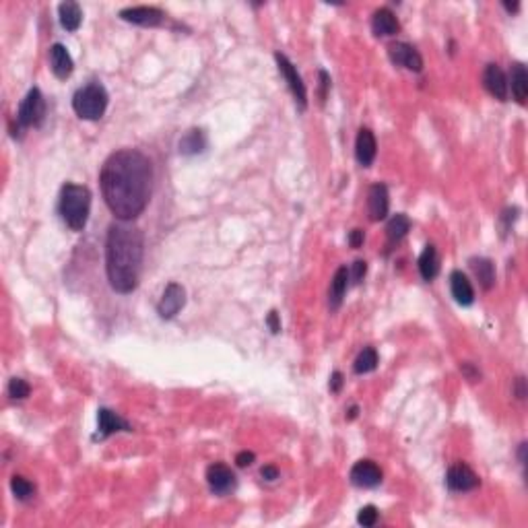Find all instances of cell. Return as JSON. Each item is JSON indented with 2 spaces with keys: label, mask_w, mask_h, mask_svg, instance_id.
I'll list each match as a JSON object with an SVG mask.
<instances>
[{
  "label": "cell",
  "mask_w": 528,
  "mask_h": 528,
  "mask_svg": "<svg viewBox=\"0 0 528 528\" xmlns=\"http://www.w3.org/2000/svg\"><path fill=\"white\" fill-rule=\"evenodd\" d=\"M46 118V102L40 89H31L19 106L17 124L19 128H35Z\"/></svg>",
  "instance_id": "cell-5"
},
{
  "label": "cell",
  "mask_w": 528,
  "mask_h": 528,
  "mask_svg": "<svg viewBox=\"0 0 528 528\" xmlns=\"http://www.w3.org/2000/svg\"><path fill=\"white\" fill-rule=\"evenodd\" d=\"M29 392H31V388H29V384H27L23 378H13V380L8 382V397H10V399L23 401V399L29 397Z\"/></svg>",
  "instance_id": "cell-29"
},
{
  "label": "cell",
  "mask_w": 528,
  "mask_h": 528,
  "mask_svg": "<svg viewBox=\"0 0 528 528\" xmlns=\"http://www.w3.org/2000/svg\"><path fill=\"white\" fill-rule=\"evenodd\" d=\"M483 85L485 89L499 102H506L508 99V79L504 74V70L497 66V64H487L485 66V72H483Z\"/></svg>",
  "instance_id": "cell-14"
},
{
  "label": "cell",
  "mask_w": 528,
  "mask_h": 528,
  "mask_svg": "<svg viewBox=\"0 0 528 528\" xmlns=\"http://www.w3.org/2000/svg\"><path fill=\"white\" fill-rule=\"evenodd\" d=\"M349 477H351V483L355 487H363V489H371L382 483V470L374 461L355 463Z\"/></svg>",
  "instance_id": "cell-10"
},
{
  "label": "cell",
  "mask_w": 528,
  "mask_h": 528,
  "mask_svg": "<svg viewBox=\"0 0 528 528\" xmlns=\"http://www.w3.org/2000/svg\"><path fill=\"white\" fill-rule=\"evenodd\" d=\"M347 417H349V419H355V417H357V407H351V409H349V415H347Z\"/></svg>",
  "instance_id": "cell-42"
},
{
  "label": "cell",
  "mask_w": 528,
  "mask_h": 528,
  "mask_svg": "<svg viewBox=\"0 0 528 528\" xmlns=\"http://www.w3.org/2000/svg\"><path fill=\"white\" fill-rule=\"evenodd\" d=\"M347 287H349V271L347 266H341L335 277H333V283H330V291H328V305L330 310H339L343 299H345V294H347Z\"/></svg>",
  "instance_id": "cell-19"
},
{
  "label": "cell",
  "mask_w": 528,
  "mask_h": 528,
  "mask_svg": "<svg viewBox=\"0 0 528 528\" xmlns=\"http://www.w3.org/2000/svg\"><path fill=\"white\" fill-rule=\"evenodd\" d=\"M450 291L461 305H470L474 301V289H472L470 281L467 279V275L461 273V271H454L450 275Z\"/></svg>",
  "instance_id": "cell-18"
},
{
  "label": "cell",
  "mask_w": 528,
  "mask_h": 528,
  "mask_svg": "<svg viewBox=\"0 0 528 528\" xmlns=\"http://www.w3.org/2000/svg\"><path fill=\"white\" fill-rule=\"evenodd\" d=\"M470 269L474 273V277L479 279V285L489 291L495 285V269L493 262L487 258H470Z\"/></svg>",
  "instance_id": "cell-24"
},
{
  "label": "cell",
  "mask_w": 528,
  "mask_h": 528,
  "mask_svg": "<svg viewBox=\"0 0 528 528\" xmlns=\"http://www.w3.org/2000/svg\"><path fill=\"white\" fill-rule=\"evenodd\" d=\"M10 489H13L15 497L21 499V502L31 499L33 493H35V485H33L31 481H27L25 477H19V474H15V477L10 479Z\"/></svg>",
  "instance_id": "cell-28"
},
{
  "label": "cell",
  "mask_w": 528,
  "mask_h": 528,
  "mask_svg": "<svg viewBox=\"0 0 528 528\" xmlns=\"http://www.w3.org/2000/svg\"><path fill=\"white\" fill-rule=\"evenodd\" d=\"M108 108V91L99 83L85 85L72 97V110L83 120H99Z\"/></svg>",
  "instance_id": "cell-4"
},
{
  "label": "cell",
  "mask_w": 528,
  "mask_h": 528,
  "mask_svg": "<svg viewBox=\"0 0 528 528\" xmlns=\"http://www.w3.org/2000/svg\"><path fill=\"white\" fill-rule=\"evenodd\" d=\"M275 60H277L279 72L283 74V79L287 81V87H289L291 93H294L295 102L299 104V110H305V106H307V93H305V85H303V81H301L297 68L291 64V60L287 58L285 54H281V52L275 54Z\"/></svg>",
  "instance_id": "cell-6"
},
{
  "label": "cell",
  "mask_w": 528,
  "mask_h": 528,
  "mask_svg": "<svg viewBox=\"0 0 528 528\" xmlns=\"http://www.w3.org/2000/svg\"><path fill=\"white\" fill-rule=\"evenodd\" d=\"M446 483L452 491H470V489H477L479 487V477L477 472L470 469L469 465L465 463H456L448 469V474H446Z\"/></svg>",
  "instance_id": "cell-8"
},
{
  "label": "cell",
  "mask_w": 528,
  "mask_h": 528,
  "mask_svg": "<svg viewBox=\"0 0 528 528\" xmlns=\"http://www.w3.org/2000/svg\"><path fill=\"white\" fill-rule=\"evenodd\" d=\"M388 56L390 60L397 64V66H405V68H409L413 72H421V68H423V58H421V54L409 46V44H405V42H394V44H390L388 46Z\"/></svg>",
  "instance_id": "cell-12"
},
{
  "label": "cell",
  "mask_w": 528,
  "mask_h": 528,
  "mask_svg": "<svg viewBox=\"0 0 528 528\" xmlns=\"http://www.w3.org/2000/svg\"><path fill=\"white\" fill-rule=\"evenodd\" d=\"M179 153L186 155V157H192V155H198L205 151L207 147V136L200 128H192L188 130L182 138H179Z\"/></svg>",
  "instance_id": "cell-20"
},
{
  "label": "cell",
  "mask_w": 528,
  "mask_h": 528,
  "mask_svg": "<svg viewBox=\"0 0 528 528\" xmlns=\"http://www.w3.org/2000/svg\"><path fill=\"white\" fill-rule=\"evenodd\" d=\"M186 305V289L177 283H170L166 287V291L161 295L159 303H157V314L163 318V320H170L174 318L177 312Z\"/></svg>",
  "instance_id": "cell-7"
},
{
  "label": "cell",
  "mask_w": 528,
  "mask_h": 528,
  "mask_svg": "<svg viewBox=\"0 0 528 528\" xmlns=\"http://www.w3.org/2000/svg\"><path fill=\"white\" fill-rule=\"evenodd\" d=\"M371 29H374V33L380 38H390V35H397L399 33V29H401V23H399V19L394 17V13L390 10V8H380V10H376L374 13V17H371Z\"/></svg>",
  "instance_id": "cell-16"
},
{
  "label": "cell",
  "mask_w": 528,
  "mask_h": 528,
  "mask_svg": "<svg viewBox=\"0 0 528 528\" xmlns=\"http://www.w3.org/2000/svg\"><path fill=\"white\" fill-rule=\"evenodd\" d=\"M504 8H506L508 13H518L520 4H518V2H504Z\"/></svg>",
  "instance_id": "cell-40"
},
{
  "label": "cell",
  "mask_w": 528,
  "mask_h": 528,
  "mask_svg": "<svg viewBox=\"0 0 528 528\" xmlns=\"http://www.w3.org/2000/svg\"><path fill=\"white\" fill-rule=\"evenodd\" d=\"M207 481L213 493L217 495H225L235 489V474L234 470L221 463H215L207 469Z\"/></svg>",
  "instance_id": "cell-11"
},
{
  "label": "cell",
  "mask_w": 528,
  "mask_h": 528,
  "mask_svg": "<svg viewBox=\"0 0 528 528\" xmlns=\"http://www.w3.org/2000/svg\"><path fill=\"white\" fill-rule=\"evenodd\" d=\"M363 232L361 230H353L351 235H349V243H351V248H359L361 243H363Z\"/></svg>",
  "instance_id": "cell-38"
},
{
  "label": "cell",
  "mask_w": 528,
  "mask_h": 528,
  "mask_svg": "<svg viewBox=\"0 0 528 528\" xmlns=\"http://www.w3.org/2000/svg\"><path fill=\"white\" fill-rule=\"evenodd\" d=\"M390 209V198H388V188L384 184H374L367 194V213L371 221H382L386 219Z\"/></svg>",
  "instance_id": "cell-13"
},
{
  "label": "cell",
  "mask_w": 528,
  "mask_h": 528,
  "mask_svg": "<svg viewBox=\"0 0 528 528\" xmlns=\"http://www.w3.org/2000/svg\"><path fill=\"white\" fill-rule=\"evenodd\" d=\"M50 66H52V72L58 77L60 81H64V79H68L72 74L74 64H72V58H70L68 50L62 44H54L50 48Z\"/></svg>",
  "instance_id": "cell-17"
},
{
  "label": "cell",
  "mask_w": 528,
  "mask_h": 528,
  "mask_svg": "<svg viewBox=\"0 0 528 528\" xmlns=\"http://www.w3.org/2000/svg\"><path fill=\"white\" fill-rule=\"evenodd\" d=\"M60 215L72 232H83L91 211V190L81 184H64L60 192Z\"/></svg>",
  "instance_id": "cell-3"
},
{
  "label": "cell",
  "mask_w": 528,
  "mask_h": 528,
  "mask_svg": "<svg viewBox=\"0 0 528 528\" xmlns=\"http://www.w3.org/2000/svg\"><path fill=\"white\" fill-rule=\"evenodd\" d=\"M510 81H512V95H514V99H516L520 106H525V104H527V97H528L527 66H525V64H520V62L512 64Z\"/></svg>",
  "instance_id": "cell-22"
},
{
  "label": "cell",
  "mask_w": 528,
  "mask_h": 528,
  "mask_svg": "<svg viewBox=\"0 0 528 528\" xmlns=\"http://www.w3.org/2000/svg\"><path fill=\"white\" fill-rule=\"evenodd\" d=\"M97 421H99V435L102 438H108L116 431H130V425L110 409H99Z\"/></svg>",
  "instance_id": "cell-23"
},
{
  "label": "cell",
  "mask_w": 528,
  "mask_h": 528,
  "mask_svg": "<svg viewBox=\"0 0 528 528\" xmlns=\"http://www.w3.org/2000/svg\"><path fill=\"white\" fill-rule=\"evenodd\" d=\"M120 19L134 25H143V27H157L163 23L166 15L155 6H132V8L120 10Z\"/></svg>",
  "instance_id": "cell-9"
},
{
  "label": "cell",
  "mask_w": 528,
  "mask_h": 528,
  "mask_svg": "<svg viewBox=\"0 0 528 528\" xmlns=\"http://www.w3.org/2000/svg\"><path fill=\"white\" fill-rule=\"evenodd\" d=\"M376 136L369 128H361L357 134V143H355V157L359 161V166L369 168L376 159Z\"/></svg>",
  "instance_id": "cell-15"
},
{
  "label": "cell",
  "mask_w": 528,
  "mask_h": 528,
  "mask_svg": "<svg viewBox=\"0 0 528 528\" xmlns=\"http://www.w3.org/2000/svg\"><path fill=\"white\" fill-rule=\"evenodd\" d=\"M104 200L120 221L136 219L149 205L153 188V168L147 155L136 149L112 153L99 174Z\"/></svg>",
  "instance_id": "cell-1"
},
{
  "label": "cell",
  "mask_w": 528,
  "mask_h": 528,
  "mask_svg": "<svg viewBox=\"0 0 528 528\" xmlns=\"http://www.w3.org/2000/svg\"><path fill=\"white\" fill-rule=\"evenodd\" d=\"M527 382H525V378H518L516 380V397L518 399H525L527 397V386H525Z\"/></svg>",
  "instance_id": "cell-39"
},
{
  "label": "cell",
  "mask_w": 528,
  "mask_h": 528,
  "mask_svg": "<svg viewBox=\"0 0 528 528\" xmlns=\"http://www.w3.org/2000/svg\"><path fill=\"white\" fill-rule=\"evenodd\" d=\"M254 452H248V450H243V452H239L237 456H235V463H237V467H241V469H246V467H250L252 463H254Z\"/></svg>",
  "instance_id": "cell-34"
},
{
  "label": "cell",
  "mask_w": 528,
  "mask_h": 528,
  "mask_svg": "<svg viewBox=\"0 0 528 528\" xmlns=\"http://www.w3.org/2000/svg\"><path fill=\"white\" fill-rule=\"evenodd\" d=\"M145 241L141 230L126 221L114 223L106 239V271L112 289L118 294H132L138 285L143 269Z\"/></svg>",
  "instance_id": "cell-2"
},
{
  "label": "cell",
  "mask_w": 528,
  "mask_h": 528,
  "mask_svg": "<svg viewBox=\"0 0 528 528\" xmlns=\"http://www.w3.org/2000/svg\"><path fill=\"white\" fill-rule=\"evenodd\" d=\"M376 367H378V353H376V349H371V347H367V349H363V351L359 353L357 359H355V363H353L355 374H369Z\"/></svg>",
  "instance_id": "cell-27"
},
{
  "label": "cell",
  "mask_w": 528,
  "mask_h": 528,
  "mask_svg": "<svg viewBox=\"0 0 528 528\" xmlns=\"http://www.w3.org/2000/svg\"><path fill=\"white\" fill-rule=\"evenodd\" d=\"M357 522H359L361 527H374V525L378 522V510H376V506H365V508H361L359 514H357Z\"/></svg>",
  "instance_id": "cell-30"
},
{
  "label": "cell",
  "mask_w": 528,
  "mask_h": 528,
  "mask_svg": "<svg viewBox=\"0 0 528 528\" xmlns=\"http://www.w3.org/2000/svg\"><path fill=\"white\" fill-rule=\"evenodd\" d=\"M266 324H269V328H271V333H273V335H279V333H281V320H279V314H277L275 310L269 314Z\"/></svg>",
  "instance_id": "cell-35"
},
{
  "label": "cell",
  "mask_w": 528,
  "mask_h": 528,
  "mask_svg": "<svg viewBox=\"0 0 528 528\" xmlns=\"http://www.w3.org/2000/svg\"><path fill=\"white\" fill-rule=\"evenodd\" d=\"M518 456H520V463H522V465H527V444H520V452H518Z\"/></svg>",
  "instance_id": "cell-41"
},
{
  "label": "cell",
  "mask_w": 528,
  "mask_h": 528,
  "mask_svg": "<svg viewBox=\"0 0 528 528\" xmlns=\"http://www.w3.org/2000/svg\"><path fill=\"white\" fill-rule=\"evenodd\" d=\"M365 273H367V262L365 260H357L353 264L351 273H349V279H353V283H361L363 277H365Z\"/></svg>",
  "instance_id": "cell-31"
},
{
  "label": "cell",
  "mask_w": 528,
  "mask_h": 528,
  "mask_svg": "<svg viewBox=\"0 0 528 528\" xmlns=\"http://www.w3.org/2000/svg\"><path fill=\"white\" fill-rule=\"evenodd\" d=\"M60 13V25L66 29V31H77L83 23V13H81V6L77 2H62L58 6Z\"/></svg>",
  "instance_id": "cell-25"
},
{
  "label": "cell",
  "mask_w": 528,
  "mask_h": 528,
  "mask_svg": "<svg viewBox=\"0 0 528 528\" xmlns=\"http://www.w3.org/2000/svg\"><path fill=\"white\" fill-rule=\"evenodd\" d=\"M461 371L465 374V378H467L469 382H479V380H481V371H479L472 363H463V365H461Z\"/></svg>",
  "instance_id": "cell-32"
},
{
  "label": "cell",
  "mask_w": 528,
  "mask_h": 528,
  "mask_svg": "<svg viewBox=\"0 0 528 528\" xmlns=\"http://www.w3.org/2000/svg\"><path fill=\"white\" fill-rule=\"evenodd\" d=\"M260 474H262V479H266V481H277L279 479V470L275 469V467H262L260 470Z\"/></svg>",
  "instance_id": "cell-37"
},
{
  "label": "cell",
  "mask_w": 528,
  "mask_h": 528,
  "mask_svg": "<svg viewBox=\"0 0 528 528\" xmlns=\"http://www.w3.org/2000/svg\"><path fill=\"white\" fill-rule=\"evenodd\" d=\"M409 230H411V221H409V217H407V215L399 213V215L390 217V221H388V225H386L388 241H390V243L401 241L405 235L409 234Z\"/></svg>",
  "instance_id": "cell-26"
},
{
  "label": "cell",
  "mask_w": 528,
  "mask_h": 528,
  "mask_svg": "<svg viewBox=\"0 0 528 528\" xmlns=\"http://www.w3.org/2000/svg\"><path fill=\"white\" fill-rule=\"evenodd\" d=\"M419 273L425 281H433L440 273V258L433 243H427L425 250L419 256Z\"/></svg>",
  "instance_id": "cell-21"
},
{
  "label": "cell",
  "mask_w": 528,
  "mask_h": 528,
  "mask_svg": "<svg viewBox=\"0 0 528 528\" xmlns=\"http://www.w3.org/2000/svg\"><path fill=\"white\" fill-rule=\"evenodd\" d=\"M341 386H343V374L341 371H335L330 376V392H341Z\"/></svg>",
  "instance_id": "cell-36"
},
{
  "label": "cell",
  "mask_w": 528,
  "mask_h": 528,
  "mask_svg": "<svg viewBox=\"0 0 528 528\" xmlns=\"http://www.w3.org/2000/svg\"><path fill=\"white\" fill-rule=\"evenodd\" d=\"M320 102H324L326 99V93H328V89H330V77H328V72L326 70H320Z\"/></svg>",
  "instance_id": "cell-33"
}]
</instances>
